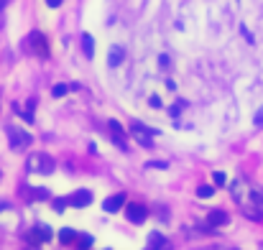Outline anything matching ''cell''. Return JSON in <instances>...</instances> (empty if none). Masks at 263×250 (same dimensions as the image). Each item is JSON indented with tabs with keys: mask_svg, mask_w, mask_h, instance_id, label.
Instances as JSON below:
<instances>
[{
	"mask_svg": "<svg viewBox=\"0 0 263 250\" xmlns=\"http://www.w3.org/2000/svg\"><path fill=\"white\" fill-rule=\"evenodd\" d=\"M3 209H10V202H0V212Z\"/></svg>",
	"mask_w": 263,
	"mask_h": 250,
	"instance_id": "cell-25",
	"label": "cell"
},
{
	"mask_svg": "<svg viewBox=\"0 0 263 250\" xmlns=\"http://www.w3.org/2000/svg\"><path fill=\"white\" fill-rule=\"evenodd\" d=\"M82 51H85L87 59H92V56H95V41H92L89 33H82Z\"/></svg>",
	"mask_w": 263,
	"mask_h": 250,
	"instance_id": "cell-12",
	"label": "cell"
},
{
	"mask_svg": "<svg viewBox=\"0 0 263 250\" xmlns=\"http://www.w3.org/2000/svg\"><path fill=\"white\" fill-rule=\"evenodd\" d=\"M125 191H118V194H110L105 202H102V209L105 212H120L123 207H125Z\"/></svg>",
	"mask_w": 263,
	"mask_h": 250,
	"instance_id": "cell-10",
	"label": "cell"
},
{
	"mask_svg": "<svg viewBox=\"0 0 263 250\" xmlns=\"http://www.w3.org/2000/svg\"><path fill=\"white\" fill-rule=\"evenodd\" d=\"M148 248H169V240L161 232H151L148 235Z\"/></svg>",
	"mask_w": 263,
	"mask_h": 250,
	"instance_id": "cell-13",
	"label": "cell"
},
{
	"mask_svg": "<svg viewBox=\"0 0 263 250\" xmlns=\"http://www.w3.org/2000/svg\"><path fill=\"white\" fill-rule=\"evenodd\" d=\"M146 168H166V161H148Z\"/></svg>",
	"mask_w": 263,
	"mask_h": 250,
	"instance_id": "cell-21",
	"label": "cell"
},
{
	"mask_svg": "<svg viewBox=\"0 0 263 250\" xmlns=\"http://www.w3.org/2000/svg\"><path fill=\"white\" fill-rule=\"evenodd\" d=\"M123 59H125V51L120 46H112L110 56H108V66H118V64H123Z\"/></svg>",
	"mask_w": 263,
	"mask_h": 250,
	"instance_id": "cell-11",
	"label": "cell"
},
{
	"mask_svg": "<svg viewBox=\"0 0 263 250\" xmlns=\"http://www.w3.org/2000/svg\"><path fill=\"white\" fill-rule=\"evenodd\" d=\"M202 222H204L207 230H217V227H227V225H230V214H227L225 209H212Z\"/></svg>",
	"mask_w": 263,
	"mask_h": 250,
	"instance_id": "cell-5",
	"label": "cell"
},
{
	"mask_svg": "<svg viewBox=\"0 0 263 250\" xmlns=\"http://www.w3.org/2000/svg\"><path fill=\"white\" fill-rule=\"evenodd\" d=\"M64 199H66V207H89V204H92V191L79 189V191H74V194L64 197Z\"/></svg>",
	"mask_w": 263,
	"mask_h": 250,
	"instance_id": "cell-7",
	"label": "cell"
},
{
	"mask_svg": "<svg viewBox=\"0 0 263 250\" xmlns=\"http://www.w3.org/2000/svg\"><path fill=\"white\" fill-rule=\"evenodd\" d=\"M256 123H258V125H263V110H261V112H256Z\"/></svg>",
	"mask_w": 263,
	"mask_h": 250,
	"instance_id": "cell-24",
	"label": "cell"
},
{
	"mask_svg": "<svg viewBox=\"0 0 263 250\" xmlns=\"http://www.w3.org/2000/svg\"><path fill=\"white\" fill-rule=\"evenodd\" d=\"M26 194H31L28 199H36V202H44V199H49V189H26Z\"/></svg>",
	"mask_w": 263,
	"mask_h": 250,
	"instance_id": "cell-15",
	"label": "cell"
},
{
	"mask_svg": "<svg viewBox=\"0 0 263 250\" xmlns=\"http://www.w3.org/2000/svg\"><path fill=\"white\" fill-rule=\"evenodd\" d=\"M131 133H133V138L138 141L143 148H153V135H161L158 130L148 128V125H143V123H133L131 125Z\"/></svg>",
	"mask_w": 263,
	"mask_h": 250,
	"instance_id": "cell-4",
	"label": "cell"
},
{
	"mask_svg": "<svg viewBox=\"0 0 263 250\" xmlns=\"http://www.w3.org/2000/svg\"><path fill=\"white\" fill-rule=\"evenodd\" d=\"M54 237V232H51V227H46V225H36V227H31V230L23 235V240H26V245H44V243H49Z\"/></svg>",
	"mask_w": 263,
	"mask_h": 250,
	"instance_id": "cell-3",
	"label": "cell"
},
{
	"mask_svg": "<svg viewBox=\"0 0 263 250\" xmlns=\"http://www.w3.org/2000/svg\"><path fill=\"white\" fill-rule=\"evenodd\" d=\"M108 128H110V138H112V143L118 146L120 151H128V143H125V130H123V125L118 123V120H108Z\"/></svg>",
	"mask_w": 263,
	"mask_h": 250,
	"instance_id": "cell-8",
	"label": "cell"
},
{
	"mask_svg": "<svg viewBox=\"0 0 263 250\" xmlns=\"http://www.w3.org/2000/svg\"><path fill=\"white\" fill-rule=\"evenodd\" d=\"M51 207H54L56 212H64V209H66V199H64V197H62V199H54Z\"/></svg>",
	"mask_w": 263,
	"mask_h": 250,
	"instance_id": "cell-20",
	"label": "cell"
},
{
	"mask_svg": "<svg viewBox=\"0 0 263 250\" xmlns=\"http://www.w3.org/2000/svg\"><path fill=\"white\" fill-rule=\"evenodd\" d=\"M125 217H128V222H133V225L146 222V217H148L146 204H128V207H125Z\"/></svg>",
	"mask_w": 263,
	"mask_h": 250,
	"instance_id": "cell-9",
	"label": "cell"
},
{
	"mask_svg": "<svg viewBox=\"0 0 263 250\" xmlns=\"http://www.w3.org/2000/svg\"><path fill=\"white\" fill-rule=\"evenodd\" d=\"M69 89H77V84H54V87H51V95H54V97H64Z\"/></svg>",
	"mask_w": 263,
	"mask_h": 250,
	"instance_id": "cell-17",
	"label": "cell"
},
{
	"mask_svg": "<svg viewBox=\"0 0 263 250\" xmlns=\"http://www.w3.org/2000/svg\"><path fill=\"white\" fill-rule=\"evenodd\" d=\"M212 194H215V187H210V184H202V187L197 189V197H199V199H210Z\"/></svg>",
	"mask_w": 263,
	"mask_h": 250,
	"instance_id": "cell-18",
	"label": "cell"
},
{
	"mask_svg": "<svg viewBox=\"0 0 263 250\" xmlns=\"http://www.w3.org/2000/svg\"><path fill=\"white\" fill-rule=\"evenodd\" d=\"M212 184H215V187H225V184H227V174H225V171H215V174H212Z\"/></svg>",
	"mask_w": 263,
	"mask_h": 250,
	"instance_id": "cell-19",
	"label": "cell"
},
{
	"mask_svg": "<svg viewBox=\"0 0 263 250\" xmlns=\"http://www.w3.org/2000/svg\"><path fill=\"white\" fill-rule=\"evenodd\" d=\"M148 102H151V107H161V100H158V97H151Z\"/></svg>",
	"mask_w": 263,
	"mask_h": 250,
	"instance_id": "cell-23",
	"label": "cell"
},
{
	"mask_svg": "<svg viewBox=\"0 0 263 250\" xmlns=\"http://www.w3.org/2000/svg\"><path fill=\"white\" fill-rule=\"evenodd\" d=\"M8 138H10V148H16V151L28 148L31 141H33L23 128H8Z\"/></svg>",
	"mask_w": 263,
	"mask_h": 250,
	"instance_id": "cell-6",
	"label": "cell"
},
{
	"mask_svg": "<svg viewBox=\"0 0 263 250\" xmlns=\"http://www.w3.org/2000/svg\"><path fill=\"white\" fill-rule=\"evenodd\" d=\"M23 46H26L33 56H39V59H46V56H49V41H46V36H44L41 31H31Z\"/></svg>",
	"mask_w": 263,
	"mask_h": 250,
	"instance_id": "cell-1",
	"label": "cell"
},
{
	"mask_svg": "<svg viewBox=\"0 0 263 250\" xmlns=\"http://www.w3.org/2000/svg\"><path fill=\"white\" fill-rule=\"evenodd\" d=\"M56 168V164H54V158L49 156V153H31L28 156V171L31 174H51Z\"/></svg>",
	"mask_w": 263,
	"mask_h": 250,
	"instance_id": "cell-2",
	"label": "cell"
},
{
	"mask_svg": "<svg viewBox=\"0 0 263 250\" xmlns=\"http://www.w3.org/2000/svg\"><path fill=\"white\" fill-rule=\"evenodd\" d=\"M0 176H3V174H0Z\"/></svg>",
	"mask_w": 263,
	"mask_h": 250,
	"instance_id": "cell-27",
	"label": "cell"
},
{
	"mask_svg": "<svg viewBox=\"0 0 263 250\" xmlns=\"http://www.w3.org/2000/svg\"><path fill=\"white\" fill-rule=\"evenodd\" d=\"M92 243H95V240H92V235H87V232H77V243H74L77 248H92Z\"/></svg>",
	"mask_w": 263,
	"mask_h": 250,
	"instance_id": "cell-16",
	"label": "cell"
},
{
	"mask_svg": "<svg viewBox=\"0 0 263 250\" xmlns=\"http://www.w3.org/2000/svg\"><path fill=\"white\" fill-rule=\"evenodd\" d=\"M46 5H49V8H59L62 0H46Z\"/></svg>",
	"mask_w": 263,
	"mask_h": 250,
	"instance_id": "cell-22",
	"label": "cell"
},
{
	"mask_svg": "<svg viewBox=\"0 0 263 250\" xmlns=\"http://www.w3.org/2000/svg\"><path fill=\"white\" fill-rule=\"evenodd\" d=\"M261 248H263V243H261Z\"/></svg>",
	"mask_w": 263,
	"mask_h": 250,
	"instance_id": "cell-26",
	"label": "cell"
},
{
	"mask_svg": "<svg viewBox=\"0 0 263 250\" xmlns=\"http://www.w3.org/2000/svg\"><path fill=\"white\" fill-rule=\"evenodd\" d=\"M59 243L62 245H74L77 243V232L69 230V227H64V230H59Z\"/></svg>",
	"mask_w": 263,
	"mask_h": 250,
	"instance_id": "cell-14",
	"label": "cell"
}]
</instances>
